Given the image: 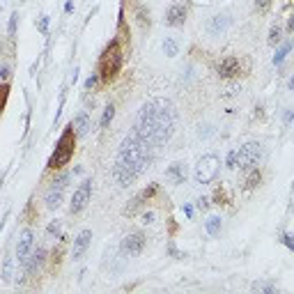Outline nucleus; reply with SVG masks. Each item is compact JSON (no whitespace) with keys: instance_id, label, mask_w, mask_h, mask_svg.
Wrapping results in <instances>:
<instances>
[{"instance_id":"obj_6","label":"nucleus","mask_w":294,"mask_h":294,"mask_svg":"<svg viewBox=\"0 0 294 294\" xmlns=\"http://www.w3.org/2000/svg\"><path fill=\"white\" fill-rule=\"evenodd\" d=\"M71 175L69 173H62L58 180H53L51 186L46 189V196H44V202H46V209H58L65 200V189L69 184Z\"/></svg>"},{"instance_id":"obj_29","label":"nucleus","mask_w":294,"mask_h":294,"mask_svg":"<svg viewBox=\"0 0 294 294\" xmlns=\"http://www.w3.org/2000/svg\"><path fill=\"white\" fill-rule=\"evenodd\" d=\"M255 292H264V294H276V287L269 285V283H253Z\"/></svg>"},{"instance_id":"obj_38","label":"nucleus","mask_w":294,"mask_h":294,"mask_svg":"<svg viewBox=\"0 0 294 294\" xmlns=\"http://www.w3.org/2000/svg\"><path fill=\"white\" fill-rule=\"evenodd\" d=\"M168 251H170V255H173V258H177V260L186 258V255H182V253H180L177 248H175V244H170V246H168Z\"/></svg>"},{"instance_id":"obj_25","label":"nucleus","mask_w":294,"mask_h":294,"mask_svg":"<svg viewBox=\"0 0 294 294\" xmlns=\"http://www.w3.org/2000/svg\"><path fill=\"white\" fill-rule=\"evenodd\" d=\"M113 117H115V106L108 104V106L104 108V115H101V122H99V127H101V129H106V127H108V124L113 122Z\"/></svg>"},{"instance_id":"obj_9","label":"nucleus","mask_w":294,"mask_h":294,"mask_svg":"<svg viewBox=\"0 0 294 294\" xmlns=\"http://www.w3.org/2000/svg\"><path fill=\"white\" fill-rule=\"evenodd\" d=\"M186 16H189V7H186V2H184V0H175L173 5L168 7V12H165L163 23L168 28H180V26H184Z\"/></svg>"},{"instance_id":"obj_11","label":"nucleus","mask_w":294,"mask_h":294,"mask_svg":"<svg viewBox=\"0 0 294 294\" xmlns=\"http://www.w3.org/2000/svg\"><path fill=\"white\" fill-rule=\"evenodd\" d=\"M242 71H244L242 60L234 58V55H228V58L216 62V74L221 78H237V76H242Z\"/></svg>"},{"instance_id":"obj_32","label":"nucleus","mask_w":294,"mask_h":294,"mask_svg":"<svg viewBox=\"0 0 294 294\" xmlns=\"http://www.w3.org/2000/svg\"><path fill=\"white\" fill-rule=\"evenodd\" d=\"M99 85V74H92V76L85 81V90H95Z\"/></svg>"},{"instance_id":"obj_22","label":"nucleus","mask_w":294,"mask_h":294,"mask_svg":"<svg viewBox=\"0 0 294 294\" xmlns=\"http://www.w3.org/2000/svg\"><path fill=\"white\" fill-rule=\"evenodd\" d=\"M163 53L168 55V58H175V55L180 53V44H177V39L165 37V39H163Z\"/></svg>"},{"instance_id":"obj_5","label":"nucleus","mask_w":294,"mask_h":294,"mask_svg":"<svg viewBox=\"0 0 294 294\" xmlns=\"http://www.w3.org/2000/svg\"><path fill=\"white\" fill-rule=\"evenodd\" d=\"M218 170H221V159L216 154H205L196 163L193 177H196L198 184H212L218 177Z\"/></svg>"},{"instance_id":"obj_15","label":"nucleus","mask_w":294,"mask_h":294,"mask_svg":"<svg viewBox=\"0 0 294 294\" xmlns=\"http://www.w3.org/2000/svg\"><path fill=\"white\" fill-rule=\"evenodd\" d=\"M92 242V230H83V232H78V237L74 239V248H71V258L74 260H81L85 255L87 246Z\"/></svg>"},{"instance_id":"obj_37","label":"nucleus","mask_w":294,"mask_h":294,"mask_svg":"<svg viewBox=\"0 0 294 294\" xmlns=\"http://www.w3.org/2000/svg\"><path fill=\"white\" fill-rule=\"evenodd\" d=\"M143 223L145 225L154 223V212H145V214H143Z\"/></svg>"},{"instance_id":"obj_40","label":"nucleus","mask_w":294,"mask_h":294,"mask_svg":"<svg viewBox=\"0 0 294 294\" xmlns=\"http://www.w3.org/2000/svg\"><path fill=\"white\" fill-rule=\"evenodd\" d=\"M65 12H67V14H71V12H74V2H71V0H67V5H65Z\"/></svg>"},{"instance_id":"obj_2","label":"nucleus","mask_w":294,"mask_h":294,"mask_svg":"<svg viewBox=\"0 0 294 294\" xmlns=\"http://www.w3.org/2000/svg\"><path fill=\"white\" fill-rule=\"evenodd\" d=\"M152 159H154V147L145 143L136 131H131L120 143L115 163H113V180L120 186H129L136 182V177L149 165Z\"/></svg>"},{"instance_id":"obj_30","label":"nucleus","mask_w":294,"mask_h":294,"mask_svg":"<svg viewBox=\"0 0 294 294\" xmlns=\"http://www.w3.org/2000/svg\"><path fill=\"white\" fill-rule=\"evenodd\" d=\"M49 23H51V18L46 16V14H42V16L37 18V30H39L42 35H46V33H49Z\"/></svg>"},{"instance_id":"obj_10","label":"nucleus","mask_w":294,"mask_h":294,"mask_svg":"<svg viewBox=\"0 0 294 294\" xmlns=\"http://www.w3.org/2000/svg\"><path fill=\"white\" fill-rule=\"evenodd\" d=\"M33 248H35V232L30 228H26L23 232L18 234V242H16V260L21 267L26 264V260L33 253Z\"/></svg>"},{"instance_id":"obj_19","label":"nucleus","mask_w":294,"mask_h":294,"mask_svg":"<svg viewBox=\"0 0 294 294\" xmlns=\"http://www.w3.org/2000/svg\"><path fill=\"white\" fill-rule=\"evenodd\" d=\"M260 182H262V173L258 170V165H253V168L246 170V177H244V191H253Z\"/></svg>"},{"instance_id":"obj_34","label":"nucleus","mask_w":294,"mask_h":294,"mask_svg":"<svg viewBox=\"0 0 294 294\" xmlns=\"http://www.w3.org/2000/svg\"><path fill=\"white\" fill-rule=\"evenodd\" d=\"M12 76V69H9L7 65H0V81H7Z\"/></svg>"},{"instance_id":"obj_20","label":"nucleus","mask_w":294,"mask_h":294,"mask_svg":"<svg viewBox=\"0 0 294 294\" xmlns=\"http://www.w3.org/2000/svg\"><path fill=\"white\" fill-rule=\"evenodd\" d=\"M221 228H223V218L221 216H209L207 221H205V230H207V234H212V237H216V234L221 232Z\"/></svg>"},{"instance_id":"obj_31","label":"nucleus","mask_w":294,"mask_h":294,"mask_svg":"<svg viewBox=\"0 0 294 294\" xmlns=\"http://www.w3.org/2000/svg\"><path fill=\"white\" fill-rule=\"evenodd\" d=\"M138 23L143 28L149 26V12H145V7H138Z\"/></svg>"},{"instance_id":"obj_18","label":"nucleus","mask_w":294,"mask_h":294,"mask_svg":"<svg viewBox=\"0 0 294 294\" xmlns=\"http://www.w3.org/2000/svg\"><path fill=\"white\" fill-rule=\"evenodd\" d=\"M71 127H74V133H76V138L78 136H85L87 131H90V113L87 111H81L71 120Z\"/></svg>"},{"instance_id":"obj_12","label":"nucleus","mask_w":294,"mask_h":294,"mask_svg":"<svg viewBox=\"0 0 294 294\" xmlns=\"http://www.w3.org/2000/svg\"><path fill=\"white\" fill-rule=\"evenodd\" d=\"M145 242L147 239H145V234L143 232H131L122 239L120 251L124 253V255H140L143 248H145Z\"/></svg>"},{"instance_id":"obj_8","label":"nucleus","mask_w":294,"mask_h":294,"mask_svg":"<svg viewBox=\"0 0 294 294\" xmlns=\"http://www.w3.org/2000/svg\"><path fill=\"white\" fill-rule=\"evenodd\" d=\"M92 198V180H83L78 184V189L71 196V205H69V214H81L87 207V202Z\"/></svg>"},{"instance_id":"obj_26","label":"nucleus","mask_w":294,"mask_h":294,"mask_svg":"<svg viewBox=\"0 0 294 294\" xmlns=\"http://www.w3.org/2000/svg\"><path fill=\"white\" fill-rule=\"evenodd\" d=\"M16 28H18V12H12L9 23H7V37H9V39H14V35H16Z\"/></svg>"},{"instance_id":"obj_39","label":"nucleus","mask_w":294,"mask_h":294,"mask_svg":"<svg viewBox=\"0 0 294 294\" xmlns=\"http://www.w3.org/2000/svg\"><path fill=\"white\" fill-rule=\"evenodd\" d=\"M196 207H198V209H202V212H205V209L209 207V200H207V198H198V202H196Z\"/></svg>"},{"instance_id":"obj_23","label":"nucleus","mask_w":294,"mask_h":294,"mask_svg":"<svg viewBox=\"0 0 294 294\" xmlns=\"http://www.w3.org/2000/svg\"><path fill=\"white\" fill-rule=\"evenodd\" d=\"M280 39H283V28L278 26V23H274L271 26V30H269V46H276V44H280Z\"/></svg>"},{"instance_id":"obj_3","label":"nucleus","mask_w":294,"mask_h":294,"mask_svg":"<svg viewBox=\"0 0 294 294\" xmlns=\"http://www.w3.org/2000/svg\"><path fill=\"white\" fill-rule=\"evenodd\" d=\"M122 62H124V51H122L120 39H113L104 49V53L99 55V81L101 83H111L113 78L120 74Z\"/></svg>"},{"instance_id":"obj_36","label":"nucleus","mask_w":294,"mask_h":294,"mask_svg":"<svg viewBox=\"0 0 294 294\" xmlns=\"http://www.w3.org/2000/svg\"><path fill=\"white\" fill-rule=\"evenodd\" d=\"M269 5H271V0H255V9H260V12H264Z\"/></svg>"},{"instance_id":"obj_1","label":"nucleus","mask_w":294,"mask_h":294,"mask_svg":"<svg viewBox=\"0 0 294 294\" xmlns=\"http://www.w3.org/2000/svg\"><path fill=\"white\" fill-rule=\"evenodd\" d=\"M175 127H177V108H175V104L165 97H156V99H149L147 104H143L133 131L154 149H159L173 138Z\"/></svg>"},{"instance_id":"obj_28","label":"nucleus","mask_w":294,"mask_h":294,"mask_svg":"<svg viewBox=\"0 0 294 294\" xmlns=\"http://www.w3.org/2000/svg\"><path fill=\"white\" fill-rule=\"evenodd\" d=\"M60 230H62L60 221H51V223L46 225V234H49V237H60Z\"/></svg>"},{"instance_id":"obj_21","label":"nucleus","mask_w":294,"mask_h":294,"mask_svg":"<svg viewBox=\"0 0 294 294\" xmlns=\"http://www.w3.org/2000/svg\"><path fill=\"white\" fill-rule=\"evenodd\" d=\"M0 276L5 283H12V278H14V258H5L2 260V271H0Z\"/></svg>"},{"instance_id":"obj_35","label":"nucleus","mask_w":294,"mask_h":294,"mask_svg":"<svg viewBox=\"0 0 294 294\" xmlns=\"http://www.w3.org/2000/svg\"><path fill=\"white\" fill-rule=\"evenodd\" d=\"M225 163H228V168H234V163H237V149H232V152L228 154V161H225Z\"/></svg>"},{"instance_id":"obj_7","label":"nucleus","mask_w":294,"mask_h":294,"mask_svg":"<svg viewBox=\"0 0 294 294\" xmlns=\"http://www.w3.org/2000/svg\"><path fill=\"white\" fill-rule=\"evenodd\" d=\"M260 156H262V145H260L258 140H251V143H246L237 149V163L234 168H239V170H248L253 165L260 161Z\"/></svg>"},{"instance_id":"obj_17","label":"nucleus","mask_w":294,"mask_h":294,"mask_svg":"<svg viewBox=\"0 0 294 294\" xmlns=\"http://www.w3.org/2000/svg\"><path fill=\"white\" fill-rule=\"evenodd\" d=\"M230 23H232V18H230V14H216V16L209 18V35H221V33H225L228 28H230Z\"/></svg>"},{"instance_id":"obj_27","label":"nucleus","mask_w":294,"mask_h":294,"mask_svg":"<svg viewBox=\"0 0 294 294\" xmlns=\"http://www.w3.org/2000/svg\"><path fill=\"white\" fill-rule=\"evenodd\" d=\"M7 99H9V83L7 81H2V83H0V111L5 108Z\"/></svg>"},{"instance_id":"obj_41","label":"nucleus","mask_w":294,"mask_h":294,"mask_svg":"<svg viewBox=\"0 0 294 294\" xmlns=\"http://www.w3.org/2000/svg\"><path fill=\"white\" fill-rule=\"evenodd\" d=\"M184 212H186V216H193V207H191V205H184Z\"/></svg>"},{"instance_id":"obj_33","label":"nucleus","mask_w":294,"mask_h":294,"mask_svg":"<svg viewBox=\"0 0 294 294\" xmlns=\"http://www.w3.org/2000/svg\"><path fill=\"white\" fill-rule=\"evenodd\" d=\"M280 242L285 244L290 251H294V242H292V234H290V232H283V234H280Z\"/></svg>"},{"instance_id":"obj_24","label":"nucleus","mask_w":294,"mask_h":294,"mask_svg":"<svg viewBox=\"0 0 294 294\" xmlns=\"http://www.w3.org/2000/svg\"><path fill=\"white\" fill-rule=\"evenodd\" d=\"M290 49H292V44L285 42V44H283V46H280V49L276 51V55H274V65H276V67H280V65H283V60H285L287 53H290Z\"/></svg>"},{"instance_id":"obj_16","label":"nucleus","mask_w":294,"mask_h":294,"mask_svg":"<svg viewBox=\"0 0 294 294\" xmlns=\"http://www.w3.org/2000/svg\"><path fill=\"white\" fill-rule=\"evenodd\" d=\"M186 177H189V168L184 163H170L165 168V180H170L173 184H184L186 182Z\"/></svg>"},{"instance_id":"obj_4","label":"nucleus","mask_w":294,"mask_h":294,"mask_svg":"<svg viewBox=\"0 0 294 294\" xmlns=\"http://www.w3.org/2000/svg\"><path fill=\"white\" fill-rule=\"evenodd\" d=\"M74 149H76V133H74V127H71V122H69L67 129L62 131V136L58 138V143H55V149H53V154H51V159H49L46 168H49V170H60V168H65V165L71 161Z\"/></svg>"},{"instance_id":"obj_14","label":"nucleus","mask_w":294,"mask_h":294,"mask_svg":"<svg viewBox=\"0 0 294 294\" xmlns=\"http://www.w3.org/2000/svg\"><path fill=\"white\" fill-rule=\"evenodd\" d=\"M44 262H46V248H44V246H37L35 251L28 255L26 264H23V269H26V276H33L35 271H39Z\"/></svg>"},{"instance_id":"obj_13","label":"nucleus","mask_w":294,"mask_h":294,"mask_svg":"<svg viewBox=\"0 0 294 294\" xmlns=\"http://www.w3.org/2000/svg\"><path fill=\"white\" fill-rule=\"evenodd\" d=\"M156 191H159V186H156V184H149V186H145V189L140 191V193H136V196H133V200H131L129 205L124 207V216H131V214H136V209L143 207L147 200L154 196Z\"/></svg>"}]
</instances>
